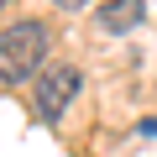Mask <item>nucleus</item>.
Returning a JSON list of instances; mask_svg holds the SVG:
<instances>
[{
	"label": "nucleus",
	"instance_id": "f257e3e1",
	"mask_svg": "<svg viewBox=\"0 0 157 157\" xmlns=\"http://www.w3.org/2000/svg\"><path fill=\"white\" fill-rule=\"evenodd\" d=\"M47 63V26L42 21H11L0 32V84H21Z\"/></svg>",
	"mask_w": 157,
	"mask_h": 157
},
{
	"label": "nucleus",
	"instance_id": "f03ea898",
	"mask_svg": "<svg viewBox=\"0 0 157 157\" xmlns=\"http://www.w3.org/2000/svg\"><path fill=\"white\" fill-rule=\"evenodd\" d=\"M78 89H84V73H78L73 63H52V68L42 73V84H37V115H42V121H58V115L78 100Z\"/></svg>",
	"mask_w": 157,
	"mask_h": 157
},
{
	"label": "nucleus",
	"instance_id": "7ed1b4c3",
	"mask_svg": "<svg viewBox=\"0 0 157 157\" xmlns=\"http://www.w3.org/2000/svg\"><path fill=\"white\" fill-rule=\"evenodd\" d=\"M94 21H100V32H110V37L136 32V26L147 21V0H105V6L94 11Z\"/></svg>",
	"mask_w": 157,
	"mask_h": 157
},
{
	"label": "nucleus",
	"instance_id": "20e7f679",
	"mask_svg": "<svg viewBox=\"0 0 157 157\" xmlns=\"http://www.w3.org/2000/svg\"><path fill=\"white\" fill-rule=\"evenodd\" d=\"M136 136H157V115H147V121L136 126Z\"/></svg>",
	"mask_w": 157,
	"mask_h": 157
},
{
	"label": "nucleus",
	"instance_id": "39448f33",
	"mask_svg": "<svg viewBox=\"0 0 157 157\" xmlns=\"http://www.w3.org/2000/svg\"><path fill=\"white\" fill-rule=\"evenodd\" d=\"M52 6H63V11H73V6H84V0H52Z\"/></svg>",
	"mask_w": 157,
	"mask_h": 157
},
{
	"label": "nucleus",
	"instance_id": "423d86ee",
	"mask_svg": "<svg viewBox=\"0 0 157 157\" xmlns=\"http://www.w3.org/2000/svg\"><path fill=\"white\" fill-rule=\"evenodd\" d=\"M6 6H11V0H0V11H6Z\"/></svg>",
	"mask_w": 157,
	"mask_h": 157
}]
</instances>
